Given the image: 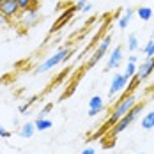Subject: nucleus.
<instances>
[{
	"mask_svg": "<svg viewBox=\"0 0 154 154\" xmlns=\"http://www.w3.org/2000/svg\"><path fill=\"white\" fill-rule=\"evenodd\" d=\"M138 103V99H137V96L135 94H128V96H122L121 99H119V103L115 105V108L112 110V113H110V117H108V121L105 122L103 126V131H108L113 124L117 122V121H121L124 115L131 110V108L135 106Z\"/></svg>",
	"mask_w": 154,
	"mask_h": 154,
	"instance_id": "obj_1",
	"label": "nucleus"
},
{
	"mask_svg": "<svg viewBox=\"0 0 154 154\" xmlns=\"http://www.w3.org/2000/svg\"><path fill=\"white\" fill-rule=\"evenodd\" d=\"M142 110H143V103H140V105L137 103V105L131 108V110H129V112H128V113L122 117V119H121V121H117V122H115L106 131V140L112 138V142H113V138H115V137H119L122 131H126L131 124L138 119V115L142 113Z\"/></svg>",
	"mask_w": 154,
	"mask_h": 154,
	"instance_id": "obj_2",
	"label": "nucleus"
},
{
	"mask_svg": "<svg viewBox=\"0 0 154 154\" xmlns=\"http://www.w3.org/2000/svg\"><path fill=\"white\" fill-rule=\"evenodd\" d=\"M67 55H69V48H60L57 53H53V55H51V57H48L41 66H37V67H35V75H41V73H46V71H50V69H53L55 66H59L60 62L66 60V59H67Z\"/></svg>",
	"mask_w": 154,
	"mask_h": 154,
	"instance_id": "obj_3",
	"label": "nucleus"
},
{
	"mask_svg": "<svg viewBox=\"0 0 154 154\" xmlns=\"http://www.w3.org/2000/svg\"><path fill=\"white\" fill-rule=\"evenodd\" d=\"M129 80H131V78L128 76L126 73H115L113 78H112L110 89H108V97L112 99L113 96H117V94L121 92L124 87H128V85H129Z\"/></svg>",
	"mask_w": 154,
	"mask_h": 154,
	"instance_id": "obj_4",
	"label": "nucleus"
},
{
	"mask_svg": "<svg viewBox=\"0 0 154 154\" xmlns=\"http://www.w3.org/2000/svg\"><path fill=\"white\" fill-rule=\"evenodd\" d=\"M110 45H112V35L110 34H106L101 41H99V45H97V48H96V51H94V55H92V59L89 60V67H92L96 62H99L105 55H106V51H108V48H110Z\"/></svg>",
	"mask_w": 154,
	"mask_h": 154,
	"instance_id": "obj_5",
	"label": "nucleus"
},
{
	"mask_svg": "<svg viewBox=\"0 0 154 154\" xmlns=\"http://www.w3.org/2000/svg\"><path fill=\"white\" fill-rule=\"evenodd\" d=\"M0 13L5 16V18H9V20L18 18V16L21 14V9L18 5V0H4L2 2V7H0Z\"/></svg>",
	"mask_w": 154,
	"mask_h": 154,
	"instance_id": "obj_6",
	"label": "nucleus"
},
{
	"mask_svg": "<svg viewBox=\"0 0 154 154\" xmlns=\"http://www.w3.org/2000/svg\"><path fill=\"white\" fill-rule=\"evenodd\" d=\"M152 73H154V57H145L143 62H140L138 71H137V75H135V76L142 82V80H147Z\"/></svg>",
	"mask_w": 154,
	"mask_h": 154,
	"instance_id": "obj_7",
	"label": "nucleus"
},
{
	"mask_svg": "<svg viewBox=\"0 0 154 154\" xmlns=\"http://www.w3.org/2000/svg\"><path fill=\"white\" fill-rule=\"evenodd\" d=\"M122 59H124V48L122 46H115L112 50L110 57H108V62H106V69H115L122 64Z\"/></svg>",
	"mask_w": 154,
	"mask_h": 154,
	"instance_id": "obj_8",
	"label": "nucleus"
},
{
	"mask_svg": "<svg viewBox=\"0 0 154 154\" xmlns=\"http://www.w3.org/2000/svg\"><path fill=\"white\" fill-rule=\"evenodd\" d=\"M21 25L25 27V29H30L32 25H35L37 23V20H39V13H37V7L35 9H27V11H21Z\"/></svg>",
	"mask_w": 154,
	"mask_h": 154,
	"instance_id": "obj_9",
	"label": "nucleus"
},
{
	"mask_svg": "<svg viewBox=\"0 0 154 154\" xmlns=\"http://www.w3.org/2000/svg\"><path fill=\"white\" fill-rule=\"evenodd\" d=\"M103 108H105L103 97H101V96H92V97L89 99V117H96Z\"/></svg>",
	"mask_w": 154,
	"mask_h": 154,
	"instance_id": "obj_10",
	"label": "nucleus"
},
{
	"mask_svg": "<svg viewBox=\"0 0 154 154\" xmlns=\"http://www.w3.org/2000/svg\"><path fill=\"white\" fill-rule=\"evenodd\" d=\"M133 16H135V9H131V7H126V11L122 13V16L119 18V29H128V25L131 23V20H133Z\"/></svg>",
	"mask_w": 154,
	"mask_h": 154,
	"instance_id": "obj_11",
	"label": "nucleus"
},
{
	"mask_svg": "<svg viewBox=\"0 0 154 154\" xmlns=\"http://www.w3.org/2000/svg\"><path fill=\"white\" fill-rule=\"evenodd\" d=\"M34 133H35V124L34 122H25L20 128V137L21 138H30Z\"/></svg>",
	"mask_w": 154,
	"mask_h": 154,
	"instance_id": "obj_12",
	"label": "nucleus"
},
{
	"mask_svg": "<svg viewBox=\"0 0 154 154\" xmlns=\"http://www.w3.org/2000/svg\"><path fill=\"white\" fill-rule=\"evenodd\" d=\"M135 14L138 16L142 21H149V20L152 18V9H151V7H147V5H140L138 9L135 11Z\"/></svg>",
	"mask_w": 154,
	"mask_h": 154,
	"instance_id": "obj_13",
	"label": "nucleus"
},
{
	"mask_svg": "<svg viewBox=\"0 0 154 154\" xmlns=\"http://www.w3.org/2000/svg\"><path fill=\"white\" fill-rule=\"evenodd\" d=\"M140 126H142V129H145V131L152 129V128H154V110H152V112H149V113H145V115H143V119H142V122H140Z\"/></svg>",
	"mask_w": 154,
	"mask_h": 154,
	"instance_id": "obj_14",
	"label": "nucleus"
},
{
	"mask_svg": "<svg viewBox=\"0 0 154 154\" xmlns=\"http://www.w3.org/2000/svg\"><path fill=\"white\" fill-rule=\"evenodd\" d=\"M34 124H35V131H46V129H50V128L53 126L51 121L46 119V117H37Z\"/></svg>",
	"mask_w": 154,
	"mask_h": 154,
	"instance_id": "obj_15",
	"label": "nucleus"
},
{
	"mask_svg": "<svg viewBox=\"0 0 154 154\" xmlns=\"http://www.w3.org/2000/svg\"><path fill=\"white\" fill-rule=\"evenodd\" d=\"M18 5L21 11H27V9H35L39 5L37 0H18Z\"/></svg>",
	"mask_w": 154,
	"mask_h": 154,
	"instance_id": "obj_16",
	"label": "nucleus"
},
{
	"mask_svg": "<svg viewBox=\"0 0 154 154\" xmlns=\"http://www.w3.org/2000/svg\"><path fill=\"white\" fill-rule=\"evenodd\" d=\"M138 48H140V45H138L137 34H129V37H128V50L129 51H137Z\"/></svg>",
	"mask_w": 154,
	"mask_h": 154,
	"instance_id": "obj_17",
	"label": "nucleus"
},
{
	"mask_svg": "<svg viewBox=\"0 0 154 154\" xmlns=\"http://www.w3.org/2000/svg\"><path fill=\"white\" fill-rule=\"evenodd\" d=\"M142 51L145 53V57H154V37L151 41H147V45L142 48Z\"/></svg>",
	"mask_w": 154,
	"mask_h": 154,
	"instance_id": "obj_18",
	"label": "nucleus"
},
{
	"mask_svg": "<svg viewBox=\"0 0 154 154\" xmlns=\"http://www.w3.org/2000/svg\"><path fill=\"white\" fill-rule=\"evenodd\" d=\"M137 71H138V66H137V64H133V62H128V64H126V75L129 78L135 76Z\"/></svg>",
	"mask_w": 154,
	"mask_h": 154,
	"instance_id": "obj_19",
	"label": "nucleus"
},
{
	"mask_svg": "<svg viewBox=\"0 0 154 154\" xmlns=\"http://www.w3.org/2000/svg\"><path fill=\"white\" fill-rule=\"evenodd\" d=\"M11 135H13V133H11V131H7V129L0 124V138H5V140H7V138H11Z\"/></svg>",
	"mask_w": 154,
	"mask_h": 154,
	"instance_id": "obj_20",
	"label": "nucleus"
},
{
	"mask_svg": "<svg viewBox=\"0 0 154 154\" xmlns=\"http://www.w3.org/2000/svg\"><path fill=\"white\" fill-rule=\"evenodd\" d=\"M34 101H35V97H30V101H27L25 105H21V106H20V113H25V112L30 108V105L34 103Z\"/></svg>",
	"mask_w": 154,
	"mask_h": 154,
	"instance_id": "obj_21",
	"label": "nucleus"
},
{
	"mask_svg": "<svg viewBox=\"0 0 154 154\" xmlns=\"http://www.w3.org/2000/svg\"><path fill=\"white\" fill-rule=\"evenodd\" d=\"M51 106H53V105H51V103H48L46 106H45L43 110H41V112H39V115H37V117H46V115H48V112L51 110Z\"/></svg>",
	"mask_w": 154,
	"mask_h": 154,
	"instance_id": "obj_22",
	"label": "nucleus"
},
{
	"mask_svg": "<svg viewBox=\"0 0 154 154\" xmlns=\"http://www.w3.org/2000/svg\"><path fill=\"white\" fill-rule=\"evenodd\" d=\"M9 23H11V20H9V18H5V16L0 13V29H2V27H7Z\"/></svg>",
	"mask_w": 154,
	"mask_h": 154,
	"instance_id": "obj_23",
	"label": "nucleus"
},
{
	"mask_svg": "<svg viewBox=\"0 0 154 154\" xmlns=\"http://www.w3.org/2000/svg\"><path fill=\"white\" fill-rule=\"evenodd\" d=\"M87 4H89L87 0H78L76 4H75V7H76V11H83V7H85Z\"/></svg>",
	"mask_w": 154,
	"mask_h": 154,
	"instance_id": "obj_24",
	"label": "nucleus"
},
{
	"mask_svg": "<svg viewBox=\"0 0 154 154\" xmlns=\"http://www.w3.org/2000/svg\"><path fill=\"white\" fill-rule=\"evenodd\" d=\"M80 154H96V149H94V147H85Z\"/></svg>",
	"mask_w": 154,
	"mask_h": 154,
	"instance_id": "obj_25",
	"label": "nucleus"
},
{
	"mask_svg": "<svg viewBox=\"0 0 154 154\" xmlns=\"http://www.w3.org/2000/svg\"><path fill=\"white\" fill-rule=\"evenodd\" d=\"M128 62H133V64H137V62H138V57H137L135 53H131V55L128 57Z\"/></svg>",
	"mask_w": 154,
	"mask_h": 154,
	"instance_id": "obj_26",
	"label": "nucleus"
},
{
	"mask_svg": "<svg viewBox=\"0 0 154 154\" xmlns=\"http://www.w3.org/2000/svg\"><path fill=\"white\" fill-rule=\"evenodd\" d=\"M91 9H92V4H87V5H85V7H83V11H82V13H83V14H85V13H89V11H91Z\"/></svg>",
	"mask_w": 154,
	"mask_h": 154,
	"instance_id": "obj_27",
	"label": "nucleus"
},
{
	"mask_svg": "<svg viewBox=\"0 0 154 154\" xmlns=\"http://www.w3.org/2000/svg\"><path fill=\"white\" fill-rule=\"evenodd\" d=\"M2 2H4V0H0V7H2Z\"/></svg>",
	"mask_w": 154,
	"mask_h": 154,
	"instance_id": "obj_28",
	"label": "nucleus"
},
{
	"mask_svg": "<svg viewBox=\"0 0 154 154\" xmlns=\"http://www.w3.org/2000/svg\"><path fill=\"white\" fill-rule=\"evenodd\" d=\"M137 154H143V152H137Z\"/></svg>",
	"mask_w": 154,
	"mask_h": 154,
	"instance_id": "obj_29",
	"label": "nucleus"
},
{
	"mask_svg": "<svg viewBox=\"0 0 154 154\" xmlns=\"http://www.w3.org/2000/svg\"><path fill=\"white\" fill-rule=\"evenodd\" d=\"M37 2H41V0H37Z\"/></svg>",
	"mask_w": 154,
	"mask_h": 154,
	"instance_id": "obj_30",
	"label": "nucleus"
}]
</instances>
